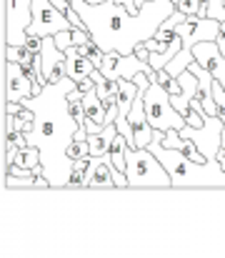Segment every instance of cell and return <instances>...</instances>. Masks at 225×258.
<instances>
[{
    "instance_id": "cell-1",
    "label": "cell",
    "mask_w": 225,
    "mask_h": 258,
    "mask_svg": "<svg viewBox=\"0 0 225 258\" xmlns=\"http://www.w3.org/2000/svg\"><path fill=\"white\" fill-rule=\"evenodd\" d=\"M73 88H78V83L70 76H65L58 83H45L38 95L23 100L28 108L35 110V125L28 133V143L40 148L43 168L45 178L50 180V188H65L70 178V161L65 151L75 133L80 131L78 120L68 110V93Z\"/></svg>"
},
{
    "instance_id": "cell-26",
    "label": "cell",
    "mask_w": 225,
    "mask_h": 258,
    "mask_svg": "<svg viewBox=\"0 0 225 258\" xmlns=\"http://www.w3.org/2000/svg\"><path fill=\"white\" fill-rule=\"evenodd\" d=\"M215 158H218V163L225 168V131H223V141H220V148H218V156H215Z\"/></svg>"
},
{
    "instance_id": "cell-11",
    "label": "cell",
    "mask_w": 225,
    "mask_h": 258,
    "mask_svg": "<svg viewBox=\"0 0 225 258\" xmlns=\"http://www.w3.org/2000/svg\"><path fill=\"white\" fill-rule=\"evenodd\" d=\"M5 88H8V93H5L8 98L5 100H25V98L38 95L43 90V86L33 83L25 76L23 66L15 63V60H5Z\"/></svg>"
},
{
    "instance_id": "cell-14",
    "label": "cell",
    "mask_w": 225,
    "mask_h": 258,
    "mask_svg": "<svg viewBox=\"0 0 225 258\" xmlns=\"http://www.w3.org/2000/svg\"><path fill=\"white\" fill-rule=\"evenodd\" d=\"M65 60H68V76L73 78L75 83L80 78H88L93 71H95V63L90 58H85L83 53H78V45H70L65 50Z\"/></svg>"
},
{
    "instance_id": "cell-3",
    "label": "cell",
    "mask_w": 225,
    "mask_h": 258,
    "mask_svg": "<svg viewBox=\"0 0 225 258\" xmlns=\"http://www.w3.org/2000/svg\"><path fill=\"white\" fill-rule=\"evenodd\" d=\"M148 148L168 168L173 188H225V168L218 163V158L198 163L175 148H165L160 141H153Z\"/></svg>"
},
{
    "instance_id": "cell-13",
    "label": "cell",
    "mask_w": 225,
    "mask_h": 258,
    "mask_svg": "<svg viewBox=\"0 0 225 258\" xmlns=\"http://www.w3.org/2000/svg\"><path fill=\"white\" fill-rule=\"evenodd\" d=\"M115 166L108 156H93L88 166V188H115Z\"/></svg>"
},
{
    "instance_id": "cell-8",
    "label": "cell",
    "mask_w": 225,
    "mask_h": 258,
    "mask_svg": "<svg viewBox=\"0 0 225 258\" xmlns=\"http://www.w3.org/2000/svg\"><path fill=\"white\" fill-rule=\"evenodd\" d=\"M223 131H225L223 118L205 113V123H203L200 128L185 125L180 133H183L185 138H190L205 158H215V156H218V148H220V141H223Z\"/></svg>"
},
{
    "instance_id": "cell-19",
    "label": "cell",
    "mask_w": 225,
    "mask_h": 258,
    "mask_svg": "<svg viewBox=\"0 0 225 258\" xmlns=\"http://www.w3.org/2000/svg\"><path fill=\"white\" fill-rule=\"evenodd\" d=\"M65 156H68L70 163H73L75 158H85V156H90V143H88V138L75 136L73 141H70V146H68V151H65Z\"/></svg>"
},
{
    "instance_id": "cell-2",
    "label": "cell",
    "mask_w": 225,
    "mask_h": 258,
    "mask_svg": "<svg viewBox=\"0 0 225 258\" xmlns=\"http://www.w3.org/2000/svg\"><path fill=\"white\" fill-rule=\"evenodd\" d=\"M73 8L80 13L85 28L93 33V40L108 53H133L138 43H145L158 33V28L175 13L170 0H148L138 15L128 8L118 5L115 0H105L100 5H90L85 0H70Z\"/></svg>"
},
{
    "instance_id": "cell-25",
    "label": "cell",
    "mask_w": 225,
    "mask_h": 258,
    "mask_svg": "<svg viewBox=\"0 0 225 258\" xmlns=\"http://www.w3.org/2000/svg\"><path fill=\"white\" fill-rule=\"evenodd\" d=\"M215 43H218L220 53L225 55V20H220V30H218V38H215Z\"/></svg>"
},
{
    "instance_id": "cell-4",
    "label": "cell",
    "mask_w": 225,
    "mask_h": 258,
    "mask_svg": "<svg viewBox=\"0 0 225 258\" xmlns=\"http://www.w3.org/2000/svg\"><path fill=\"white\" fill-rule=\"evenodd\" d=\"M175 33L183 38V48L178 50V55L165 66L173 76H180L183 71H188V66L195 60V53L193 48L203 40H215L218 38V30H220V20L215 18H190V20H183V23H175L173 25Z\"/></svg>"
},
{
    "instance_id": "cell-20",
    "label": "cell",
    "mask_w": 225,
    "mask_h": 258,
    "mask_svg": "<svg viewBox=\"0 0 225 258\" xmlns=\"http://www.w3.org/2000/svg\"><path fill=\"white\" fill-rule=\"evenodd\" d=\"M175 10H178V13H183V15H185L188 20H190V18H198V10H200V0H178Z\"/></svg>"
},
{
    "instance_id": "cell-6",
    "label": "cell",
    "mask_w": 225,
    "mask_h": 258,
    "mask_svg": "<svg viewBox=\"0 0 225 258\" xmlns=\"http://www.w3.org/2000/svg\"><path fill=\"white\" fill-rule=\"evenodd\" d=\"M143 100H145V115H148L150 125H153L155 131H165V133H168V131H173V128L183 131V128L188 125L185 115L173 105L170 93L160 86V83L150 81Z\"/></svg>"
},
{
    "instance_id": "cell-5",
    "label": "cell",
    "mask_w": 225,
    "mask_h": 258,
    "mask_svg": "<svg viewBox=\"0 0 225 258\" xmlns=\"http://www.w3.org/2000/svg\"><path fill=\"white\" fill-rule=\"evenodd\" d=\"M125 175L130 188H173V178L150 148H130Z\"/></svg>"
},
{
    "instance_id": "cell-12",
    "label": "cell",
    "mask_w": 225,
    "mask_h": 258,
    "mask_svg": "<svg viewBox=\"0 0 225 258\" xmlns=\"http://www.w3.org/2000/svg\"><path fill=\"white\" fill-rule=\"evenodd\" d=\"M83 105H85V131H88V136L98 133L100 128L108 125V105L103 103V98L98 95L95 88L83 95Z\"/></svg>"
},
{
    "instance_id": "cell-18",
    "label": "cell",
    "mask_w": 225,
    "mask_h": 258,
    "mask_svg": "<svg viewBox=\"0 0 225 258\" xmlns=\"http://www.w3.org/2000/svg\"><path fill=\"white\" fill-rule=\"evenodd\" d=\"M83 95H85V93H80L78 88H73V90L68 93V110H70V115L78 120L80 128H85V105H83Z\"/></svg>"
},
{
    "instance_id": "cell-10",
    "label": "cell",
    "mask_w": 225,
    "mask_h": 258,
    "mask_svg": "<svg viewBox=\"0 0 225 258\" xmlns=\"http://www.w3.org/2000/svg\"><path fill=\"white\" fill-rule=\"evenodd\" d=\"M100 71L108 76V78H135L138 73H148L150 76V63L140 60L135 53H120V50H108L105 58H103V66Z\"/></svg>"
},
{
    "instance_id": "cell-27",
    "label": "cell",
    "mask_w": 225,
    "mask_h": 258,
    "mask_svg": "<svg viewBox=\"0 0 225 258\" xmlns=\"http://www.w3.org/2000/svg\"><path fill=\"white\" fill-rule=\"evenodd\" d=\"M85 3H90V5H100V3H105V0H85Z\"/></svg>"
},
{
    "instance_id": "cell-15",
    "label": "cell",
    "mask_w": 225,
    "mask_h": 258,
    "mask_svg": "<svg viewBox=\"0 0 225 258\" xmlns=\"http://www.w3.org/2000/svg\"><path fill=\"white\" fill-rule=\"evenodd\" d=\"M118 133V125L115 123H108L105 128H100L98 133H90L88 136V143H90V156H108L110 151V143Z\"/></svg>"
},
{
    "instance_id": "cell-24",
    "label": "cell",
    "mask_w": 225,
    "mask_h": 258,
    "mask_svg": "<svg viewBox=\"0 0 225 258\" xmlns=\"http://www.w3.org/2000/svg\"><path fill=\"white\" fill-rule=\"evenodd\" d=\"M93 88H95V81H93L90 76L78 81V90H80V93H88V90H93Z\"/></svg>"
},
{
    "instance_id": "cell-7",
    "label": "cell",
    "mask_w": 225,
    "mask_h": 258,
    "mask_svg": "<svg viewBox=\"0 0 225 258\" xmlns=\"http://www.w3.org/2000/svg\"><path fill=\"white\" fill-rule=\"evenodd\" d=\"M75 25L68 20V15L53 3V0H33V20L28 25L30 35H55L60 30H73Z\"/></svg>"
},
{
    "instance_id": "cell-17",
    "label": "cell",
    "mask_w": 225,
    "mask_h": 258,
    "mask_svg": "<svg viewBox=\"0 0 225 258\" xmlns=\"http://www.w3.org/2000/svg\"><path fill=\"white\" fill-rule=\"evenodd\" d=\"M5 188H50V180L45 175H10L3 173Z\"/></svg>"
},
{
    "instance_id": "cell-23",
    "label": "cell",
    "mask_w": 225,
    "mask_h": 258,
    "mask_svg": "<svg viewBox=\"0 0 225 258\" xmlns=\"http://www.w3.org/2000/svg\"><path fill=\"white\" fill-rule=\"evenodd\" d=\"M118 5H123V8H128L133 15H138L140 13V5H138V0H115Z\"/></svg>"
},
{
    "instance_id": "cell-21",
    "label": "cell",
    "mask_w": 225,
    "mask_h": 258,
    "mask_svg": "<svg viewBox=\"0 0 225 258\" xmlns=\"http://www.w3.org/2000/svg\"><path fill=\"white\" fill-rule=\"evenodd\" d=\"M53 38H55V45H58L63 53H65L70 45H75L73 43V33H70V30H60V33H55Z\"/></svg>"
},
{
    "instance_id": "cell-9",
    "label": "cell",
    "mask_w": 225,
    "mask_h": 258,
    "mask_svg": "<svg viewBox=\"0 0 225 258\" xmlns=\"http://www.w3.org/2000/svg\"><path fill=\"white\" fill-rule=\"evenodd\" d=\"M30 20H33V0H8L5 45H25Z\"/></svg>"
},
{
    "instance_id": "cell-22",
    "label": "cell",
    "mask_w": 225,
    "mask_h": 258,
    "mask_svg": "<svg viewBox=\"0 0 225 258\" xmlns=\"http://www.w3.org/2000/svg\"><path fill=\"white\" fill-rule=\"evenodd\" d=\"M25 45H28L33 53H40V50H43V38H40V35H30V33H28Z\"/></svg>"
},
{
    "instance_id": "cell-28",
    "label": "cell",
    "mask_w": 225,
    "mask_h": 258,
    "mask_svg": "<svg viewBox=\"0 0 225 258\" xmlns=\"http://www.w3.org/2000/svg\"><path fill=\"white\" fill-rule=\"evenodd\" d=\"M170 3H173V5H178V0H170Z\"/></svg>"
},
{
    "instance_id": "cell-16",
    "label": "cell",
    "mask_w": 225,
    "mask_h": 258,
    "mask_svg": "<svg viewBox=\"0 0 225 258\" xmlns=\"http://www.w3.org/2000/svg\"><path fill=\"white\" fill-rule=\"evenodd\" d=\"M128 151H130L128 138L118 131L115 138H113V143H110V151H108V158H110V163H113L118 171H125V166H128Z\"/></svg>"
}]
</instances>
